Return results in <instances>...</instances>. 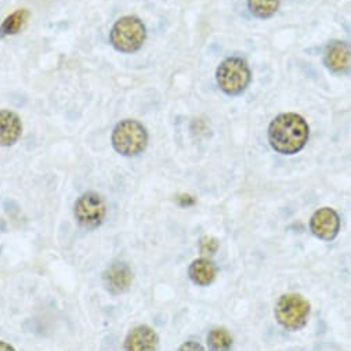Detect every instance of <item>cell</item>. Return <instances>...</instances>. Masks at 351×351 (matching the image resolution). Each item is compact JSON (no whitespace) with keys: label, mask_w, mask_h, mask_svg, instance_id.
I'll use <instances>...</instances> for the list:
<instances>
[{"label":"cell","mask_w":351,"mask_h":351,"mask_svg":"<svg viewBox=\"0 0 351 351\" xmlns=\"http://www.w3.org/2000/svg\"><path fill=\"white\" fill-rule=\"evenodd\" d=\"M23 133L20 117L9 110L0 111V147L14 145Z\"/></svg>","instance_id":"cell-11"},{"label":"cell","mask_w":351,"mask_h":351,"mask_svg":"<svg viewBox=\"0 0 351 351\" xmlns=\"http://www.w3.org/2000/svg\"><path fill=\"white\" fill-rule=\"evenodd\" d=\"M178 202L182 208H190L193 205H195V198L191 197V195H187V194H183V195H179L178 197Z\"/></svg>","instance_id":"cell-18"},{"label":"cell","mask_w":351,"mask_h":351,"mask_svg":"<svg viewBox=\"0 0 351 351\" xmlns=\"http://www.w3.org/2000/svg\"><path fill=\"white\" fill-rule=\"evenodd\" d=\"M104 287L111 295L125 293L133 281V274L126 263H112L103 276Z\"/></svg>","instance_id":"cell-8"},{"label":"cell","mask_w":351,"mask_h":351,"mask_svg":"<svg viewBox=\"0 0 351 351\" xmlns=\"http://www.w3.org/2000/svg\"><path fill=\"white\" fill-rule=\"evenodd\" d=\"M145 38V25L138 17L134 16L119 19L110 32V40L114 49L125 54L138 51L143 47Z\"/></svg>","instance_id":"cell-2"},{"label":"cell","mask_w":351,"mask_h":351,"mask_svg":"<svg viewBox=\"0 0 351 351\" xmlns=\"http://www.w3.org/2000/svg\"><path fill=\"white\" fill-rule=\"evenodd\" d=\"M178 351H205V348L197 341H186Z\"/></svg>","instance_id":"cell-17"},{"label":"cell","mask_w":351,"mask_h":351,"mask_svg":"<svg viewBox=\"0 0 351 351\" xmlns=\"http://www.w3.org/2000/svg\"><path fill=\"white\" fill-rule=\"evenodd\" d=\"M325 65L337 75L351 72V46L344 42H333L325 50Z\"/></svg>","instance_id":"cell-9"},{"label":"cell","mask_w":351,"mask_h":351,"mask_svg":"<svg viewBox=\"0 0 351 351\" xmlns=\"http://www.w3.org/2000/svg\"><path fill=\"white\" fill-rule=\"evenodd\" d=\"M250 77L252 75L247 62L239 57H230L224 60L216 72L220 90L231 97L239 96L246 90Z\"/></svg>","instance_id":"cell-4"},{"label":"cell","mask_w":351,"mask_h":351,"mask_svg":"<svg viewBox=\"0 0 351 351\" xmlns=\"http://www.w3.org/2000/svg\"><path fill=\"white\" fill-rule=\"evenodd\" d=\"M0 351H16L9 343L0 340Z\"/></svg>","instance_id":"cell-19"},{"label":"cell","mask_w":351,"mask_h":351,"mask_svg":"<svg viewBox=\"0 0 351 351\" xmlns=\"http://www.w3.org/2000/svg\"><path fill=\"white\" fill-rule=\"evenodd\" d=\"M280 3L281 0H247V8L254 17L267 20L277 13Z\"/></svg>","instance_id":"cell-14"},{"label":"cell","mask_w":351,"mask_h":351,"mask_svg":"<svg viewBox=\"0 0 351 351\" xmlns=\"http://www.w3.org/2000/svg\"><path fill=\"white\" fill-rule=\"evenodd\" d=\"M112 147L123 156H137L148 145L147 129L136 119L121 121L112 132Z\"/></svg>","instance_id":"cell-3"},{"label":"cell","mask_w":351,"mask_h":351,"mask_svg":"<svg viewBox=\"0 0 351 351\" xmlns=\"http://www.w3.org/2000/svg\"><path fill=\"white\" fill-rule=\"evenodd\" d=\"M310 136V129L303 117L288 112L278 115L269 126V143L271 148L282 155L300 152Z\"/></svg>","instance_id":"cell-1"},{"label":"cell","mask_w":351,"mask_h":351,"mask_svg":"<svg viewBox=\"0 0 351 351\" xmlns=\"http://www.w3.org/2000/svg\"><path fill=\"white\" fill-rule=\"evenodd\" d=\"M199 249L204 256H213L219 249V241L212 237H205L199 242Z\"/></svg>","instance_id":"cell-16"},{"label":"cell","mask_w":351,"mask_h":351,"mask_svg":"<svg viewBox=\"0 0 351 351\" xmlns=\"http://www.w3.org/2000/svg\"><path fill=\"white\" fill-rule=\"evenodd\" d=\"M310 303L298 293H288L278 299L276 304V318L287 330H300L307 325Z\"/></svg>","instance_id":"cell-5"},{"label":"cell","mask_w":351,"mask_h":351,"mask_svg":"<svg viewBox=\"0 0 351 351\" xmlns=\"http://www.w3.org/2000/svg\"><path fill=\"white\" fill-rule=\"evenodd\" d=\"M310 230L322 241L335 239L340 231V217L337 212L332 208L318 209L310 220Z\"/></svg>","instance_id":"cell-7"},{"label":"cell","mask_w":351,"mask_h":351,"mask_svg":"<svg viewBox=\"0 0 351 351\" xmlns=\"http://www.w3.org/2000/svg\"><path fill=\"white\" fill-rule=\"evenodd\" d=\"M73 215L82 228L96 230L106 220L107 204L100 194L86 193L75 202Z\"/></svg>","instance_id":"cell-6"},{"label":"cell","mask_w":351,"mask_h":351,"mask_svg":"<svg viewBox=\"0 0 351 351\" xmlns=\"http://www.w3.org/2000/svg\"><path fill=\"white\" fill-rule=\"evenodd\" d=\"M158 335L147 325H141L129 332L125 340V351H156Z\"/></svg>","instance_id":"cell-10"},{"label":"cell","mask_w":351,"mask_h":351,"mask_svg":"<svg viewBox=\"0 0 351 351\" xmlns=\"http://www.w3.org/2000/svg\"><path fill=\"white\" fill-rule=\"evenodd\" d=\"M29 16L31 14L27 9H20V10L14 12L13 14H10L2 23V25H0V39L19 34L24 28L27 21L29 20Z\"/></svg>","instance_id":"cell-13"},{"label":"cell","mask_w":351,"mask_h":351,"mask_svg":"<svg viewBox=\"0 0 351 351\" xmlns=\"http://www.w3.org/2000/svg\"><path fill=\"white\" fill-rule=\"evenodd\" d=\"M209 351H230L232 347V336L226 328L212 329L208 335Z\"/></svg>","instance_id":"cell-15"},{"label":"cell","mask_w":351,"mask_h":351,"mask_svg":"<svg viewBox=\"0 0 351 351\" xmlns=\"http://www.w3.org/2000/svg\"><path fill=\"white\" fill-rule=\"evenodd\" d=\"M190 280L198 287H209L217 276V269L209 258H198L191 263L189 269Z\"/></svg>","instance_id":"cell-12"}]
</instances>
